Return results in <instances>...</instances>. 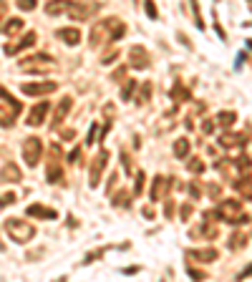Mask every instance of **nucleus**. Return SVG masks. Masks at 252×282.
I'll return each instance as SVG.
<instances>
[{
	"label": "nucleus",
	"mask_w": 252,
	"mask_h": 282,
	"mask_svg": "<svg viewBox=\"0 0 252 282\" xmlns=\"http://www.w3.org/2000/svg\"><path fill=\"white\" fill-rule=\"evenodd\" d=\"M134 89H136V81H134V78H129V81H126V86L121 89V101H129V98H131V94H134Z\"/></svg>",
	"instance_id": "nucleus-28"
},
{
	"label": "nucleus",
	"mask_w": 252,
	"mask_h": 282,
	"mask_svg": "<svg viewBox=\"0 0 252 282\" xmlns=\"http://www.w3.org/2000/svg\"><path fill=\"white\" fill-rule=\"evenodd\" d=\"M189 214H192V204H184V207L179 209V217H182V219H187Z\"/></svg>",
	"instance_id": "nucleus-42"
},
{
	"label": "nucleus",
	"mask_w": 252,
	"mask_h": 282,
	"mask_svg": "<svg viewBox=\"0 0 252 282\" xmlns=\"http://www.w3.org/2000/svg\"><path fill=\"white\" fill-rule=\"evenodd\" d=\"M144 182H146V174H144V171H139L136 182H134V197H139V194L144 191Z\"/></svg>",
	"instance_id": "nucleus-34"
},
{
	"label": "nucleus",
	"mask_w": 252,
	"mask_h": 282,
	"mask_svg": "<svg viewBox=\"0 0 252 282\" xmlns=\"http://www.w3.org/2000/svg\"><path fill=\"white\" fill-rule=\"evenodd\" d=\"M0 98H3V101H5L8 106H13V108H15V111L20 114V108H23V103H20L18 98H13V96H10V94H8V91L3 89V86H0Z\"/></svg>",
	"instance_id": "nucleus-25"
},
{
	"label": "nucleus",
	"mask_w": 252,
	"mask_h": 282,
	"mask_svg": "<svg viewBox=\"0 0 252 282\" xmlns=\"http://www.w3.org/2000/svg\"><path fill=\"white\" fill-rule=\"evenodd\" d=\"M189 171H192V174H204V161L202 159H192L189 161Z\"/></svg>",
	"instance_id": "nucleus-35"
},
{
	"label": "nucleus",
	"mask_w": 252,
	"mask_h": 282,
	"mask_svg": "<svg viewBox=\"0 0 252 282\" xmlns=\"http://www.w3.org/2000/svg\"><path fill=\"white\" fill-rule=\"evenodd\" d=\"M103 38H111V35H109V31H106V26H103V23H96L94 31H91V48H98L101 43H103Z\"/></svg>",
	"instance_id": "nucleus-18"
},
{
	"label": "nucleus",
	"mask_w": 252,
	"mask_h": 282,
	"mask_svg": "<svg viewBox=\"0 0 252 282\" xmlns=\"http://www.w3.org/2000/svg\"><path fill=\"white\" fill-rule=\"evenodd\" d=\"M46 179L51 184H61L63 182V166H61V146L53 144L51 146V157H48V164H46Z\"/></svg>",
	"instance_id": "nucleus-4"
},
{
	"label": "nucleus",
	"mask_w": 252,
	"mask_h": 282,
	"mask_svg": "<svg viewBox=\"0 0 252 282\" xmlns=\"http://www.w3.org/2000/svg\"><path fill=\"white\" fill-rule=\"evenodd\" d=\"M28 214L31 217H38V219H56V209H48V207H43V204H31L28 207Z\"/></svg>",
	"instance_id": "nucleus-17"
},
{
	"label": "nucleus",
	"mask_w": 252,
	"mask_h": 282,
	"mask_svg": "<svg viewBox=\"0 0 252 282\" xmlns=\"http://www.w3.org/2000/svg\"><path fill=\"white\" fill-rule=\"evenodd\" d=\"M235 121H237V116H235L232 111H224V114H220V116H217V124H220V126H224V128H227V126H232Z\"/></svg>",
	"instance_id": "nucleus-27"
},
{
	"label": "nucleus",
	"mask_w": 252,
	"mask_h": 282,
	"mask_svg": "<svg viewBox=\"0 0 252 282\" xmlns=\"http://www.w3.org/2000/svg\"><path fill=\"white\" fill-rule=\"evenodd\" d=\"M81 154H83L81 146H76V149L71 151V154H68V161H71V164H73V161H78V159H81Z\"/></svg>",
	"instance_id": "nucleus-39"
},
{
	"label": "nucleus",
	"mask_w": 252,
	"mask_h": 282,
	"mask_svg": "<svg viewBox=\"0 0 252 282\" xmlns=\"http://www.w3.org/2000/svg\"><path fill=\"white\" fill-rule=\"evenodd\" d=\"M0 31H3V35L13 38L15 33H20V31H23V18H10L8 23H3V26H0Z\"/></svg>",
	"instance_id": "nucleus-19"
},
{
	"label": "nucleus",
	"mask_w": 252,
	"mask_h": 282,
	"mask_svg": "<svg viewBox=\"0 0 252 282\" xmlns=\"http://www.w3.org/2000/svg\"><path fill=\"white\" fill-rule=\"evenodd\" d=\"M40 154H43V141H40L38 136H28L23 141V159H26V164L28 166H38Z\"/></svg>",
	"instance_id": "nucleus-5"
},
{
	"label": "nucleus",
	"mask_w": 252,
	"mask_h": 282,
	"mask_svg": "<svg viewBox=\"0 0 252 282\" xmlns=\"http://www.w3.org/2000/svg\"><path fill=\"white\" fill-rule=\"evenodd\" d=\"M245 245H247V237L245 234H232V237H229V247H232V250H240Z\"/></svg>",
	"instance_id": "nucleus-31"
},
{
	"label": "nucleus",
	"mask_w": 252,
	"mask_h": 282,
	"mask_svg": "<svg viewBox=\"0 0 252 282\" xmlns=\"http://www.w3.org/2000/svg\"><path fill=\"white\" fill-rule=\"evenodd\" d=\"M187 154H189V141L187 139H179L174 144V157L177 159H187Z\"/></svg>",
	"instance_id": "nucleus-24"
},
{
	"label": "nucleus",
	"mask_w": 252,
	"mask_h": 282,
	"mask_svg": "<svg viewBox=\"0 0 252 282\" xmlns=\"http://www.w3.org/2000/svg\"><path fill=\"white\" fill-rule=\"evenodd\" d=\"M35 33L31 31V33H26L23 38H20L18 43H8L5 46V56H15V53H20V51H26V48H31V46H35Z\"/></svg>",
	"instance_id": "nucleus-10"
},
{
	"label": "nucleus",
	"mask_w": 252,
	"mask_h": 282,
	"mask_svg": "<svg viewBox=\"0 0 252 282\" xmlns=\"http://www.w3.org/2000/svg\"><path fill=\"white\" fill-rule=\"evenodd\" d=\"M96 131H98V124H94V126H91V131H89V139H86V144H94V141H96Z\"/></svg>",
	"instance_id": "nucleus-41"
},
{
	"label": "nucleus",
	"mask_w": 252,
	"mask_h": 282,
	"mask_svg": "<svg viewBox=\"0 0 252 282\" xmlns=\"http://www.w3.org/2000/svg\"><path fill=\"white\" fill-rule=\"evenodd\" d=\"M15 116H18V111H15L13 106H10V108H5L3 103H0V126H13Z\"/></svg>",
	"instance_id": "nucleus-22"
},
{
	"label": "nucleus",
	"mask_w": 252,
	"mask_h": 282,
	"mask_svg": "<svg viewBox=\"0 0 252 282\" xmlns=\"http://www.w3.org/2000/svg\"><path fill=\"white\" fill-rule=\"evenodd\" d=\"M101 23L106 26V31H109L111 40H119V38H124V35H126V26L121 23L119 18H106V20H101Z\"/></svg>",
	"instance_id": "nucleus-13"
},
{
	"label": "nucleus",
	"mask_w": 252,
	"mask_h": 282,
	"mask_svg": "<svg viewBox=\"0 0 252 282\" xmlns=\"http://www.w3.org/2000/svg\"><path fill=\"white\" fill-rule=\"evenodd\" d=\"M116 58H119V53H116V51H114V53H109V56H106V58H101V63H114V61H116Z\"/></svg>",
	"instance_id": "nucleus-44"
},
{
	"label": "nucleus",
	"mask_w": 252,
	"mask_h": 282,
	"mask_svg": "<svg viewBox=\"0 0 252 282\" xmlns=\"http://www.w3.org/2000/svg\"><path fill=\"white\" fill-rule=\"evenodd\" d=\"M20 179H23V174H20L18 164L8 161L3 169H0V182H20Z\"/></svg>",
	"instance_id": "nucleus-14"
},
{
	"label": "nucleus",
	"mask_w": 252,
	"mask_h": 282,
	"mask_svg": "<svg viewBox=\"0 0 252 282\" xmlns=\"http://www.w3.org/2000/svg\"><path fill=\"white\" fill-rule=\"evenodd\" d=\"M106 164H109V151L101 149L98 154L94 157V161H91V177H89L91 189H96L101 184V174H103V169H106Z\"/></svg>",
	"instance_id": "nucleus-6"
},
{
	"label": "nucleus",
	"mask_w": 252,
	"mask_h": 282,
	"mask_svg": "<svg viewBox=\"0 0 252 282\" xmlns=\"http://www.w3.org/2000/svg\"><path fill=\"white\" fill-rule=\"evenodd\" d=\"M111 204H114V207H124V209H126V207L131 204V199H129V191H124V189H121V191L116 194V197L111 199Z\"/></svg>",
	"instance_id": "nucleus-26"
},
{
	"label": "nucleus",
	"mask_w": 252,
	"mask_h": 282,
	"mask_svg": "<svg viewBox=\"0 0 252 282\" xmlns=\"http://www.w3.org/2000/svg\"><path fill=\"white\" fill-rule=\"evenodd\" d=\"M192 10H194V26L199 31H204V20H202V10H199V0H192Z\"/></svg>",
	"instance_id": "nucleus-29"
},
{
	"label": "nucleus",
	"mask_w": 252,
	"mask_h": 282,
	"mask_svg": "<svg viewBox=\"0 0 252 282\" xmlns=\"http://www.w3.org/2000/svg\"><path fill=\"white\" fill-rule=\"evenodd\" d=\"M5 229H8V234H10V240L18 242V245H26V242H31L33 237H35L33 224L18 219V217H10V219H5Z\"/></svg>",
	"instance_id": "nucleus-3"
},
{
	"label": "nucleus",
	"mask_w": 252,
	"mask_h": 282,
	"mask_svg": "<svg viewBox=\"0 0 252 282\" xmlns=\"http://www.w3.org/2000/svg\"><path fill=\"white\" fill-rule=\"evenodd\" d=\"M245 136L242 134H224V136H220V146H224V149H235V146H245Z\"/></svg>",
	"instance_id": "nucleus-20"
},
{
	"label": "nucleus",
	"mask_w": 252,
	"mask_h": 282,
	"mask_svg": "<svg viewBox=\"0 0 252 282\" xmlns=\"http://www.w3.org/2000/svg\"><path fill=\"white\" fill-rule=\"evenodd\" d=\"M189 275H192L194 280H204V272H199V270H189Z\"/></svg>",
	"instance_id": "nucleus-45"
},
{
	"label": "nucleus",
	"mask_w": 252,
	"mask_h": 282,
	"mask_svg": "<svg viewBox=\"0 0 252 282\" xmlns=\"http://www.w3.org/2000/svg\"><path fill=\"white\" fill-rule=\"evenodd\" d=\"M48 108H51V103H48V101H40V103H35V106L31 108V114H28L26 124H28V126H40V124L46 121Z\"/></svg>",
	"instance_id": "nucleus-8"
},
{
	"label": "nucleus",
	"mask_w": 252,
	"mask_h": 282,
	"mask_svg": "<svg viewBox=\"0 0 252 282\" xmlns=\"http://www.w3.org/2000/svg\"><path fill=\"white\" fill-rule=\"evenodd\" d=\"M58 38L66 43V46H78V43H81V31L78 28H61Z\"/></svg>",
	"instance_id": "nucleus-16"
},
{
	"label": "nucleus",
	"mask_w": 252,
	"mask_h": 282,
	"mask_svg": "<svg viewBox=\"0 0 252 282\" xmlns=\"http://www.w3.org/2000/svg\"><path fill=\"white\" fill-rule=\"evenodd\" d=\"M20 91L28 94V96H46V94H53L56 91V83L48 81V83H23Z\"/></svg>",
	"instance_id": "nucleus-9"
},
{
	"label": "nucleus",
	"mask_w": 252,
	"mask_h": 282,
	"mask_svg": "<svg viewBox=\"0 0 252 282\" xmlns=\"http://www.w3.org/2000/svg\"><path fill=\"white\" fill-rule=\"evenodd\" d=\"M237 189L242 191V197H247V199H252V182L245 177L242 182H237Z\"/></svg>",
	"instance_id": "nucleus-30"
},
{
	"label": "nucleus",
	"mask_w": 252,
	"mask_h": 282,
	"mask_svg": "<svg viewBox=\"0 0 252 282\" xmlns=\"http://www.w3.org/2000/svg\"><path fill=\"white\" fill-rule=\"evenodd\" d=\"M222 222H227V224H242V222H250V217L242 212V202L240 199H224L220 207H217V212H215Z\"/></svg>",
	"instance_id": "nucleus-2"
},
{
	"label": "nucleus",
	"mask_w": 252,
	"mask_h": 282,
	"mask_svg": "<svg viewBox=\"0 0 252 282\" xmlns=\"http://www.w3.org/2000/svg\"><path fill=\"white\" fill-rule=\"evenodd\" d=\"M212 128H215L212 121H202V131H204V134H212Z\"/></svg>",
	"instance_id": "nucleus-43"
},
{
	"label": "nucleus",
	"mask_w": 252,
	"mask_h": 282,
	"mask_svg": "<svg viewBox=\"0 0 252 282\" xmlns=\"http://www.w3.org/2000/svg\"><path fill=\"white\" fill-rule=\"evenodd\" d=\"M103 252H106V250H94L91 254H86V259H83V265H91V262H96L98 257H103Z\"/></svg>",
	"instance_id": "nucleus-38"
},
{
	"label": "nucleus",
	"mask_w": 252,
	"mask_h": 282,
	"mask_svg": "<svg viewBox=\"0 0 252 282\" xmlns=\"http://www.w3.org/2000/svg\"><path fill=\"white\" fill-rule=\"evenodd\" d=\"M250 275H252V265H250L247 270H242V272H240V280H245V277H250Z\"/></svg>",
	"instance_id": "nucleus-47"
},
{
	"label": "nucleus",
	"mask_w": 252,
	"mask_h": 282,
	"mask_svg": "<svg viewBox=\"0 0 252 282\" xmlns=\"http://www.w3.org/2000/svg\"><path fill=\"white\" fill-rule=\"evenodd\" d=\"M250 3H252V0H250Z\"/></svg>",
	"instance_id": "nucleus-50"
},
{
	"label": "nucleus",
	"mask_w": 252,
	"mask_h": 282,
	"mask_svg": "<svg viewBox=\"0 0 252 282\" xmlns=\"http://www.w3.org/2000/svg\"><path fill=\"white\" fill-rule=\"evenodd\" d=\"M169 184H172V179L169 177H154V187H152V202H161V199H166V191H169Z\"/></svg>",
	"instance_id": "nucleus-12"
},
{
	"label": "nucleus",
	"mask_w": 252,
	"mask_h": 282,
	"mask_svg": "<svg viewBox=\"0 0 252 282\" xmlns=\"http://www.w3.org/2000/svg\"><path fill=\"white\" fill-rule=\"evenodd\" d=\"M5 250V245H3V240H0V252H3Z\"/></svg>",
	"instance_id": "nucleus-49"
},
{
	"label": "nucleus",
	"mask_w": 252,
	"mask_h": 282,
	"mask_svg": "<svg viewBox=\"0 0 252 282\" xmlns=\"http://www.w3.org/2000/svg\"><path fill=\"white\" fill-rule=\"evenodd\" d=\"M15 5L20 8V10H35V0H15Z\"/></svg>",
	"instance_id": "nucleus-37"
},
{
	"label": "nucleus",
	"mask_w": 252,
	"mask_h": 282,
	"mask_svg": "<svg viewBox=\"0 0 252 282\" xmlns=\"http://www.w3.org/2000/svg\"><path fill=\"white\" fill-rule=\"evenodd\" d=\"M172 98H174V103H182V101H189V98H192V94H189L182 83H177L174 91H172Z\"/></svg>",
	"instance_id": "nucleus-23"
},
{
	"label": "nucleus",
	"mask_w": 252,
	"mask_h": 282,
	"mask_svg": "<svg viewBox=\"0 0 252 282\" xmlns=\"http://www.w3.org/2000/svg\"><path fill=\"white\" fill-rule=\"evenodd\" d=\"M129 66L131 68H136V71H146L149 68V53H146V48H141V46H131V51H129Z\"/></svg>",
	"instance_id": "nucleus-7"
},
{
	"label": "nucleus",
	"mask_w": 252,
	"mask_h": 282,
	"mask_svg": "<svg viewBox=\"0 0 252 282\" xmlns=\"http://www.w3.org/2000/svg\"><path fill=\"white\" fill-rule=\"evenodd\" d=\"M144 217H149V219H152V217H154V209H152V207H144Z\"/></svg>",
	"instance_id": "nucleus-48"
},
{
	"label": "nucleus",
	"mask_w": 252,
	"mask_h": 282,
	"mask_svg": "<svg viewBox=\"0 0 252 282\" xmlns=\"http://www.w3.org/2000/svg\"><path fill=\"white\" fill-rule=\"evenodd\" d=\"M164 212H166V217H172V212H174V204H172L169 199H166V209H164Z\"/></svg>",
	"instance_id": "nucleus-46"
},
{
	"label": "nucleus",
	"mask_w": 252,
	"mask_h": 282,
	"mask_svg": "<svg viewBox=\"0 0 252 282\" xmlns=\"http://www.w3.org/2000/svg\"><path fill=\"white\" fill-rule=\"evenodd\" d=\"M15 194L13 191H8V194H3V197H0V209H3V207H10V204H15Z\"/></svg>",
	"instance_id": "nucleus-36"
},
{
	"label": "nucleus",
	"mask_w": 252,
	"mask_h": 282,
	"mask_svg": "<svg viewBox=\"0 0 252 282\" xmlns=\"http://www.w3.org/2000/svg\"><path fill=\"white\" fill-rule=\"evenodd\" d=\"M68 8H71V0H51L46 5V13L48 15H61V13H68Z\"/></svg>",
	"instance_id": "nucleus-21"
},
{
	"label": "nucleus",
	"mask_w": 252,
	"mask_h": 282,
	"mask_svg": "<svg viewBox=\"0 0 252 282\" xmlns=\"http://www.w3.org/2000/svg\"><path fill=\"white\" fill-rule=\"evenodd\" d=\"M71 106H73V98H71V96H63V98H61V103L56 106V116H53V121H51V128H58L63 121H66Z\"/></svg>",
	"instance_id": "nucleus-11"
},
{
	"label": "nucleus",
	"mask_w": 252,
	"mask_h": 282,
	"mask_svg": "<svg viewBox=\"0 0 252 282\" xmlns=\"http://www.w3.org/2000/svg\"><path fill=\"white\" fill-rule=\"evenodd\" d=\"M144 10H146V18H152V20H157V18H159V13H157V5H154V0H144Z\"/></svg>",
	"instance_id": "nucleus-32"
},
{
	"label": "nucleus",
	"mask_w": 252,
	"mask_h": 282,
	"mask_svg": "<svg viewBox=\"0 0 252 282\" xmlns=\"http://www.w3.org/2000/svg\"><path fill=\"white\" fill-rule=\"evenodd\" d=\"M124 76H126V66H121V68H116V71L111 73V78H114V81H121Z\"/></svg>",
	"instance_id": "nucleus-40"
},
{
	"label": "nucleus",
	"mask_w": 252,
	"mask_h": 282,
	"mask_svg": "<svg viewBox=\"0 0 252 282\" xmlns=\"http://www.w3.org/2000/svg\"><path fill=\"white\" fill-rule=\"evenodd\" d=\"M189 259H197V262H215L217 259V250H187Z\"/></svg>",
	"instance_id": "nucleus-15"
},
{
	"label": "nucleus",
	"mask_w": 252,
	"mask_h": 282,
	"mask_svg": "<svg viewBox=\"0 0 252 282\" xmlns=\"http://www.w3.org/2000/svg\"><path fill=\"white\" fill-rule=\"evenodd\" d=\"M58 68V61L48 53H35L28 58H20V71L23 73H51Z\"/></svg>",
	"instance_id": "nucleus-1"
},
{
	"label": "nucleus",
	"mask_w": 252,
	"mask_h": 282,
	"mask_svg": "<svg viewBox=\"0 0 252 282\" xmlns=\"http://www.w3.org/2000/svg\"><path fill=\"white\" fill-rule=\"evenodd\" d=\"M149 96H152V83H144V89H141V91H139V96H136L139 106H141V103H146V101H149Z\"/></svg>",
	"instance_id": "nucleus-33"
}]
</instances>
